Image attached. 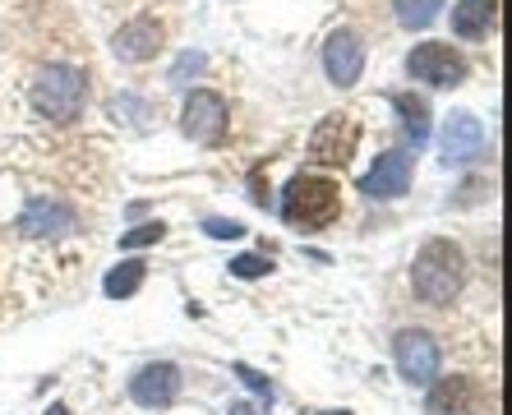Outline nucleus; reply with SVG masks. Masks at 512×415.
Here are the masks:
<instances>
[{"label": "nucleus", "instance_id": "393cba45", "mask_svg": "<svg viewBox=\"0 0 512 415\" xmlns=\"http://www.w3.org/2000/svg\"><path fill=\"white\" fill-rule=\"evenodd\" d=\"M227 415H259V406H250V402H231V406H227Z\"/></svg>", "mask_w": 512, "mask_h": 415}, {"label": "nucleus", "instance_id": "423d86ee", "mask_svg": "<svg viewBox=\"0 0 512 415\" xmlns=\"http://www.w3.org/2000/svg\"><path fill=\"white\" fill-rule=\"evenodd\" d=\"M356 143H360L356 116L333 111V116H323L319 125H314L310 143H305V153H310V162H319V166H346L351 157H356Z\"/></svg>", "mask_w": 512, "mask_h": 415}, {"label": "nucleus", "instance_id": "1a4fd4ad", "mask_svg": "<svg viewBox=\"0 0 512 415\" xmlns=\"http://www.w3.org/2000/svg\"><path fill=\"white\" fill-rule=\"evenodd\" d=\"M323 74L333 88H351L365 74V42H360L356 28H333L328 42H323Z\"/></svg>", "mask_w": 512, "mask_h": 415}, {"label": "nucleus", "instance_id": "bb28decb", "mask_svg": "<svg viewBox=\"0 0 512 415\" xmlns=\"http://www.w3.org/2000/svg\"><path fill=\"white\" fill-rule=\"evenodd\" d=\"M314 415H351V411H314Z\"/></svg>", "mask_w": 512, "mask_h": 415}, {"label": "nucleus", "instance_id": "20e7f679", "mask_svg": "<svg viewBox=\"0 0 512 415\" xmlns=\"http://www.w3.org/2000/svg\"><path fill=\"white\" fill-rule=\"evenodd\" d=\"M406 74L429 88H457L471 74V60L453 47V42H416L406 51Z\"/></svg>", "mask_w": 512, "mask_h": 415}, {"label": "nucleus", "instance_id": "6ab92c4d", "mask_svg": "<svg viewBox=\"0 0 512 415\" xmlns=\"http://www.w3.org/2000/svg\"><path fill=\"white\" fill-rule=\"evenodd\" d=\"M167 236V222H139L130 231H120V249H143V245H157Z\"/></svg>", "mask_w": 512, "mask_h": 415}, {"label": "nucleus", "instance_id": "b1692460", "mask_svg": "<svg viewBox=\"0 0 512 415\" xmlns=\"http://www.w3.org/2000/svg\"><path fill=\"white\" fill-rule=\"evenodd\" d=\"M489 190V180H466L462 190H457V208H471V203H480Z\"/></svg>", "mask_w": 512, "mask_h": 415}, {"label": "nucleus", "instance_id": "4be33fe9", "mask_svg": "<svg viewBox=\"0 0 512 415\" xmlns=\"http://www.w3.org/2000/svg\"><path fill=\"white\" fill-rule=\"evenodd\" d=\"M236 379L245 383V388H254V392H259V397H263V402H268V406L277 402V388H273V383H268V374H259V369H250V365H236Z\"/></svg>", "mask_w": 512, "mask_h": 415}, {"label": "nucleus", "instance_id": "5701e85b", "mask_svg": "<svg viewBox=\"0 0 512 415\" xmlns=\"http://www.w3.org/2000/svg\"><path fill=\"white\" fill-rule=\"evenodd\" d=\"M203 65H208V60H203L199 51H185V56H180L176 65H171V83H185V79H190V74H199Z\"/></svg>", "mask_w": 512, "mask_h": 415}, {"label": "nucleus", "instance_id": "f257e3e1", "mask_svg": "<svg viewBox=\"0 0 512 415\" xmlns=\"http://www.w3.org/2000/svg\"><path fill=\"white\" fill-rule=\"evenodd\" d=\"M466 286V254L457 240H425V245L416 249V263H411V291H416L420 305H453L457 296H462Z\"/></svg>", "mask_w": 512, "mask_h": 415}, {"label": "nucleus", "instance_id": "9d476101", "mask_svg": "<svg viewBox=\"0 0 512 415\" xmlns=\"http://www.w3.org/2000/svg\"><path fill=\"white\" fill-rule=\"evenodd\" d=\"M439 153L443 166H471L485 157V125H480L471 111H453L443 120V134H439Z\"/></svg>", "mask_w": 512, "mask_h": 415}, {"label": "nucleus", "instance_id": "dca6fc26", "mask_svg": "<svg viewBox=\"0 0 512 415\" xmlns=\"http://www.w3.org/2000/svg\"><path fill=\"white\" fill-rule=\"evenodd\" d=\"M397 107V116H402V130H406V143L411 148H425L429 143V102L416 93H393L388 97Z\"/></svg>", "mask_w": 512, "mask_h": 415}, {"label": "nucleus", "instance_id": "39448f33", "mask_svg": "<svg viewBox=\"0 0 512 415\" xmlns=\"http://www.w3.org/2000/svg\"><path fill=\"white\" fill-rule=\"evenodd\" d=\"M393 360H397V374L411 388H429V383L439 379V365H443L439 337L425 328H402L393 337Z\"/></svg>", "mask_w": 512, "mask_h": 415}, {"label": "nucleus", "instance_id": "ddd939ff", "mask_svg": "<svg viewBox=\"0 0 512 415\" xmlns=\"http://www.w3.org/2000/svg\"><path fill=\"white\" fill-rule=\"evenodd\" d=\"M111 51H116V60H125V65H143V60H153L157 51H162V24L148 19V14L130 19V24H120L116 37H111Z\"/></svg>", "mask_w": 512, "mask_h": 415}, {"label": "nucleus", "instance_id": "f8f14e48", "mask_svg": "<svg viewBox=\"0 0 512 415\" xmlns=\"http://www.w3.org/2000/svg\"><path fill=\"white\" fill-rule=\"evenodd\" d=\"M74 226H79V213H74L70 203L60 199H28L24 213H19V236L28 240H56V236H70Z\"/></svg>", "mask_w": 512, "mask_h": 415}, {"label": "nucleus", "instance_id": "0eeeda50", "mask_svg": "<svg viewBox=\"0 0 512 415\" xmlns=\"http://www.w3.org/2000/svg\"><path fill=\"white\" fill-rule=\"evenodd\" d=\"M180 125H185V134H190L194 143H222L227 139V125H231V107L227 97L213 93V88H194L190 97H185V111H180Z\"/></svg>", "mask_w": 512, "mask_h": 415}, {"label": "nucleus", "instance_id": "6e6552de", "mask_svg": "<svg viewBox=\"0 0 512 415\" xmlns=\"http://www.w3.org/2000/svg\"><path fill=\"white\" fill-rule=\"evenodd\" d=\"M356 190L365 194V199H383V203H393V199H402V194H411V157H406L402 148L379 153L370 171L356 180Z\"/></svg>", "mask_w": 512, "mask_h": 415}, {"label": "nucleus", "instance_id": "2eb2a0df", "mask_svg": "<svg viewBox=\"0 0 512 415\" xmlns=\"http://www.w3.org/2000/svg\"><path fill=\"white\" fill-rule=\"evenodd\" d=\"M494 24H499V0H457L453 5V33L466 42L485 37Z\"/></svg>", "mask_w": 512, "mask_h": 415}, {"label": "nucleus", "instance_id": "aec40b11", "mask_svg": "<svg viewBox=\"0 0 512 415\" xmlns=\"http://www.w3.org/2000/svg\"><path fill=\"white\" fill-rule=\"evenodd\" d=\"M268 273H273L268 254H236L231 259V277H240V282H254V277H268Z\"/></svg>", "mask_w": 512, "mask_h": 415}, {"label": "nucleus", "instance_id": "9b49d317", "mask_svg": "<svg viewBox=\"0 0 512 415\" xmlns=\"http://www.w3.org/2000/svg\"><path fill=\"white\" fill-rule=\"evenodd\" d=\"M180 369L171 360H148V365L134 369L130 379V397L143 406V411H167L171 402L180 397Z\"/></svg>", "mask_w": 512, "mask_h": 415}, {"label": "nucleus", "instance_id": "f3484780", "mask_svg": "<svg viewBox=\"0 0 512 415\" xmlns=\"http://www.w3.org/2000/svg\"><path fill=\"white\" fill-rule=\"evenodd\" d=\"M143 277H148V263L143 259H120L116 268L102 277V291H107L111 300H130V296H139Z\"/></svg>", "mask_w": 512, "mask_h": 415}, {"label": "nucleus", "instance_id": "4468645a", "mask_svg": "<svg viewBox=\"0 0 512 415\" xmlns=\"http://www.w3.org/2000/svg\"><path fill=\"white\" fill-rule=\"evenodd\" d=\"M476 402V388L462 374H448V379H434L425 392V415H471Z\"/></svg>", "mask_w": 512, "mask_h": 415}, {"label": "nucleus", "instance_id": "f03ea898", "mask_svg": "<svg viewBox=\"0 0 512 415\" xmlns=\"http://www.w3.org/2000/svg\"><path fill=\"white\" fill-rule=\"evenodd\" d=\"M282 217L300 231H323L342 217V185L314 171L291 176V185L282 190Z\"/></svg>", "mask_w": 512, "mask_h": 415}, {"label": "nucleus", "instance_id": "a211bd4d", "mask_svg": "<svg viewBox=\"0 0 512 415\" xmlns=\"http://www.w3.org/2000/svg\"><path fill=\"white\" fill-rule=\"evenodd\" d=\"M393 10H397V24H402L406 33H425L429 24H439L443 0H393Z\"/></svg>", "mask_w": 512, "mask_h": 415}, {"label": "nucleus", "instance_id": "7ed1b4c3", "mask_svg": "<svg viewBox=\"0 0 512 415\" xmlns=\"http://www.w3.org/2000/svg\"><path fill=\"white\" fill-rule=\"evenodd\" d=\"M84 102H88V74L79 65L56 60L33 79V107L47 120H56V125H74L84 116Z\"/></svg>", "mask_w": 512, "mask_h": 415}, {"label": "nucleus", "instance_id": "412c9836", "mask_svg": "<svg viewBox=\"0 0 512 415\" xmlns=\"http://www.w3.org/2000/svg\"><path fill=\"white\" fill-rule=\"evenodd\" d=\"M203 236H213V240H240V236H245V222H236V217H203Z\"/></svg>", "mask_w": 512, "mask_h": 415}, {"label": "nucleus", "instance_id": "a878e982", "mask_svg": "<svg viewBox=\"0 0 512 415\" xmlns=\"http://www.w3.org/2000/svg\"><path fill=\"white\" fill-rule=\"evenodd\" d=\"M47 415H70V406H65V402H51V406H47Z\"/></svg>", "mask_w": 512, "mask_h": 415}]
</instances>
